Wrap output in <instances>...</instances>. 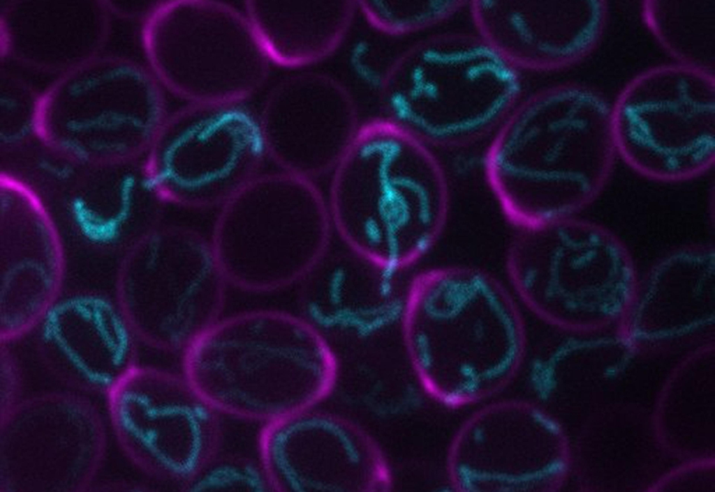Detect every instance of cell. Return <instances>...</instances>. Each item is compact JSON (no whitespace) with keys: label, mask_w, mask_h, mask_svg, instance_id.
<instances>
[{"label":"cell","mask_w":715,"mask_h":492,"mask_svg":"<svg viewBox=\"0 0 715 492\" xmlns=\"http://www.w3.org/2000/svg\"><path fill=\"white\" fill-rule=\"evenodd\" d=\"M617 156L612 105L596 90L568 83L518 102L495 130L484 169L504 217L523 229L588 206Z\"/></svg>","instance_id":"cell-1"},{"label":"cell","mask_w":715,"mask_h":492,"mask_svg":"<svg viewBox=\"0 0 715 492\" xmlns=\"http://www.w3.org/2000/svg\"><path fill=\"white\" fill-rule=\"evenodd\" d=\"M413 373L432 400L459 408L501 390L519 368L526 335L520 312L487 273L442 266L415 275L400 316Z\"/></svg>","instance_id":"cell-2"},{"label":"cell","mask_w":715,"mask_h":492,"mask_svg":"<svg viewBox=\"0 0 715 492\" xmlns=\"http://www.w3.org/2000/svg\"><path fill=\"white\" fill-rule=\"evenodd\" d=\"M332 171L327 204L347 249L397 273L434 245L448 219L450 190L429 146L376 118L360 125Z\"/></svg>","instance_id":"cell-3"},{"label":"cell","mask_w":715,"mask_h":492,"mask_svg":"<svg viewBox=\"0 0 715 492\" xmlns=\"http://www.w3.org/2000/svg\"><path fill=\"white\" fill-rule=\"evenodd\" d=\"M183 368L219 413L263 423L315 408L339 372L320 330L273 309L219 319L184 351Z\"/></svg>","instance_id":"cell-4"},{"label":"cell","mask_w":715,"mask_h":492,"mask_svg":"<svg viewBox=\"0 0 715 492\" xmlns=\"http://www.w3.org/2000/svg\"><path fill=\"white\" fill-rule=\"evenodd\" d=\"M390 119L428 146L464 145L496 130L519 101V70L478 33L421 40L378 85Z\"/></svg>","instance_id":"cell-5"},{"label":"cell","mask_w":715,"mask_h":492,"mask_svg":"<svg viewBox=\"0 0 715 492\" xmlns=\"http://www.w3.org/2000/svg\"><path fill=\"white\" fill-rule=\"evenodd\" d=\"M219 208L210 241L227 283L244 291L303 280L328 252V204L310 179L260 174Z\"/></svg>","instance_id":"cell-6"},{"label":"cell","mask_w":715,"mask_h":492,"mask_svg":"<svg viewBox=\"0 0 715 492\" xmlns=\"http://www.w3.org/2000/svg\"><path fill=\"white\" fill-rule=\"evenodd\" d=\"M168 114L164 89L147 66L98 55L39 93L34 134L71 158L123 160L146 155Z\"/></svg>","instance_id":"cell-7"},{"label":"cell","mask_w":715,"mask_h":492,"mask_svg":"<svg viewBox=\"0 0 715 492\" xmlns=\"http://www.w3.org/2000/svg\"><path fill=\"white\" fill-rule=\"evenodd\" d=\"M140 40L154 76L186 104L244 103L268 77L271 64L244 12L223 1L158 2Z\"/></svg>","instance_id":"cell-8"},{"label":"cell","mask_w":715,"mask_h":492,"mask_svg":"<svg viewBox=\"0 0 715 492\" xmlns=\"http://www.w3.org/2000/svg\"><path fill=\"white\" fill-rule=\"evenodd\" d=\"M617 156L656 182L699 177L715 163V74L678 63L632 77L612 105Z\"/></svg>","instance_id":"cell-9"},{"label":"cell","mask_w":715,"mask_h":492,"mask_svg":"<svg viewBox=\"0 0 715 492\" xmlns=\"http://www.w3.org/2000/svg\"><path fill=\"white\" fill-rule=\"evenodd\" d=\"M227 281L211 241L182 226L138 241L117 279V301L139 340L184 351L219 318Z\"/></svg>","instance_id":"cell-10"},{"label":"cell","mask_w":715,"mask_h":492,"mask_svg":"<svg viewBox=\"0 0 715 492\" xmlns=\"http://www.w3.org/2000/svg\"><path fill=\"white\" fill-rule=\"evenodd\" d=\"M267 157L258 115L244 103L186 105L168 114L144 171L165 203L221 206Z\"/></svg>","instance_id":"cell-11"},{"label":"cell","mask_w":715,"mask_h":492,"mask_svg":"<svg viewBox=\"0 0 715 492\" xmlns=\"http://www.w3.org/2000/svg\"><path fill=\"white\" fill-rule=\"evenodd\" d=\"M106 395L117 440L142 471L184 486L217 454L220 413L184 375L137 364Z\"/></svg>","instance_id":"cell-12"},{"label":"cell","mask_w":715,"mask_h":492,"mask_svg":"<svg viewBox=\"0 0 715 492\" xmlns=\"http://www.w3.org/2000/svg\"><path fill=\"white\" fill-rule=\"evenodd\" d=\"M0 421L1 490L80 491L103 460L104 422L79 394L34 395L18 401Z\"/></svg>","instance_id":"cell-13"},{"label":"cell","mask_w":715,"mask_h":492,"mask_svg":"<svg viewBox=\"0 0 715 492\" xmlns=\"http://www.w3.org/2000/svg\"><path fill=\"white\" fill-rule=\"evenodd\" d=\"M258 452L271 491L378 492L393 484L372 436L346 417L314 408L264 423Z\"/></svg>","instance_id":"cell-14"},{"label":"cell","mask_w":715,"mask_h":492,"mask_svg":"<svg viewBox=\"0 0 715 492\" xmlns=\"http://www.w3.org/2000/svg\"><path fill=\"white\" fill-rule=\"evenodd\" d=\"M559 436L537 404L507 399L486 405L451 440L449 482L462 492L550 491L562 470Z\"/></svg>","instance_id":"cell-15"},{"label":"cell","mask_w":715,"mask_h":492,"mask_svg":"<svg viewBox=\"0 0 715 492\" xmlns=\"http://www.w3.org/2000/svg\"><path fill=\"white\" fill-rule=\"evenodd\" d=\"M258 117L267 157L281 171L310 180L334 169L360 125L347 89L318 72L277 83Z\"/></svg>","instance_id":"cell-16"},{"label":"cell","mask_w":715,"mask_h":492,"mask_svg":"<svg viewBox=\"0 0 715 492\" xmlns=\"http://www.w3.org/2000/svg\"><path fill=\"white\" fill-rule=\"evenodd\" d=\"M36 329L43 362L73 387L107 394L138 364L133 328L118 302L101 294L59 297Z\"/></svg>","instance_id":"cell-17"},{"label":"cell","mask_w":715,"mask_h":492,"mask_svg":"<svg viewBox=\"0 0 715 492\" xmlns=\"http://www.w3.org/2000/svg\"><path fill=\"white\" fill-rule=\"evenodd\" d=\"M477 33L518 70L555 71L577 64L605 31L607 2L476 1Z\"/></svg>","instance_id":"cell-18"},{"label":"cell","mask_w":715,"mask_h":492,"mask_svg":"<svg viewBox=\"0 0 715 492\" xmlns=\"http://www.w3.org/2000/svg\"><path fill=\"white\" fill-rule=\"evenodd\" d=\"M110 12L105 1L10 3L1 16V57L61 75L100 55Z\"/></svg>","instance_id":"cell-19"},{"label":"cell","mask_w":715,"mask_h":492,"mask_svg":"<svg viewBox=\"0 0 715 492\" xmlns=\"http://www.w3.org/2000/svg\"><path fill=\"white\" fill-rule=\"evenodd\" d=\"M385 270L348 249L328 252L304 279V318L322 332H348L364 337L400 318L404 291Z\"/></svg>","instance_id":"cell-20"},{"label":"cell","mask_w":715,"mask_h":492,"mask_svg":"<svg viewBox=\"0 0 715 492\" xmlns=\"http://www.w3.org/2000/svg\"><path fill=\"white\" fill-rule=\"evenodd\" d=\"M6 220L1 229L0 339L36 329L59 299L64 261L55 229L41 216Z\"/></svg>","instance_id":"cell-21"},{"label":"cell","mask_w":715,"mask_h":492,"mask_svg":"<svg viewBox=\"0 0 715 492\" xmlns=\"http://www.w3.org/2000/svg\"><path fill=\"white\" fill-rule=\"evenodd\" d=\"M244 13L270 64L289 69L334 52L358 10L357 1H246Z\"/></svg>","instance_id":"cell-22"},{"label":"cell","mask_w":715,"mask_h":492,"mask_svg":"<svg viewBox=\"0 0 715 492\" xmlns=\"http://www.w3.org/2000/svg\"><path fill=\"white\" fill-rule=\"evenodd\" d=\"M645 27L676 63L715 73V5L709 1H645Z\"/></svg>","instance_id":"cell-23"},{"label":"cell","mask_w":715,"mask_h":492,"mask_svg":"<svg viewBox=\"0 0 715 492\" xmlns=\"http://www.w3.org/2000/svg\"><path fill=\"white\" fill-rule=\"evenodd\" d=\"M466 3L450 1H357L369 24L390 36L416 32L436 24L455 13Z\"/></svg>","instance_id":"cell-24"},{"label":"cell","mask_w":715,"mask_h":492,"mask_svg":"<svg viewBox=\"0 0 715 492\" xmlns=\"http://www.w3.org/2000/svg\"><path fill=\"white\" fill-rule=\"evenodd\" d=\"M184 486L190 491H271L260 460L217 454Z\"/></svg>","instance_id":"cell-25"},{"label":"cell","mask_w":715,"mask_h":492,"mask_svg":"<svg viewBox=\"0 0 715 492\" xmlns=\"http://www.w3.org/2000/svg\"><path fill=\"white\" fill-rule=\"evenodd\" d=\"M39 93L21 77L6 72L1 75V136L6 143L17 142L34 134Z\"/></svg>","instance_id":"cell-26"},{"label":"cell","mask_w":715,"mask_h":492,"mask_svg":"<svg viewBox=\"0 0 715 492\" xmlns=\"http://www.w3.org/2000/svg\"><path fill=\"white\" fill-rule=\"evenodd\" d=\"M16 365L6 348H1V416L8 412L18 401L17 396L19 378Z\"/></svg>","instance_id":"cell-27"}]
</instances>
